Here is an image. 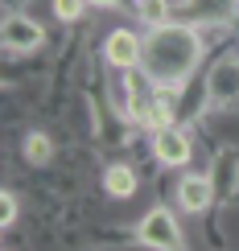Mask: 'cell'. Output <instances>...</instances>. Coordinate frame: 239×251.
<instances>
[{
	"label": "cell",
	"instance_id": "4fadbf2b",
	"mask_svg": "<svg viewBox=\"0 0 239 251\" xmlns=\"http://www.w3.org/2000/svg\"><path fill=\"white\" fill-rule=\"evenodd\" d=\"M87 4H95V8H111V4H120V0H87Z\"/></svg>",
	"mask_w": 239,
	"mask_h": 251
},
{
	"label": "cell",
	"instance_id": "30bf717a",
	"mask_svg": "<svg viewBox=\"0 0 239 251\" xmlns=\"http://www.w3.org/2000/svg\"><path fill=\"white\" fill-rule=\"evenodd\" d=\"M140 17L149 21V25H169V8H165V0H140Z\"/></svg>",
	"mask_w": 239,
	"mask_h": 251
},
{
	"label": "cell",
	"instance_id": "ba28073f",
	"mask_svg": "<svg viewBox=\"0 0 239 251\" xmlns=\"http://www.w3.org/2000/svg\"><path fill=\"white\" fill-rule=\"evenodd\" d=\"M103 185H107L111 198H132L136 194V173H132L128 165H111V169L103 173Z\"/></svg>",
	"mask_w": 239,
	"mask_h": 251
},
{
	"label": "cell",
	"instance_id": "6da1fadb",
	"mask_svg": "<svg viewBox=\"0 0 239 251\" xmlns=\"http://www.w3.org/2000/svg\"><path fill=\"white\" fill-rule=\"evenodd\" d=\"M202 62V37L190 25H153L144 37L140 70L153 87H186V78Z\"/></svg>",
	"mask_w": 239,
	"mask_h": 251
},
{
	"label": "cell",
	"instance_id": "7c38bea8",
	"mask_svg": "<svg viewBox=\"0 0 239 251\" xmlns=\"http://www.w3.org/2000/svg\"><path fill=\"white\" fill-rule=\"evenodd\" d=\"M0 223L4 226L17 223V194H8V190H4V198H0Z\"/></svg>",
	"mask_w": 239,
	"mask_h": 251
},
{
	"label": "cell",
	"instance_id": "52a82bcc",
	"mask_svg": "<svg viewBox=\"0 0 239 251\" xmlns=\"http://www.w3.org/2000/svg\"><path fill=\"white\" fill-rule=\"evenodd\" d=\"M211 202H214V185H211V177H202V173H186L182 181H178V206L186 214H202V210H211Z\"/></svg>",
	"mask_w": 239,
	"mask_h": 251
},
{
	"label": "cell",
	"instance_id": "7a4b0ae2",
	"mask_svg": "<svg viewBox=\"0 0 239 251\" xmlns=\"http://www.w3.org/2000/svg\"><path fill=\"white\" fill-rule=\"evenodd\" d=\"M136 239H140L144 247H153V251H178L182 247V226H178V218H173V210L153 206V210L140 218Z\"/></svg>",
	"mask_w": 239,
	"mask_h": 251
},
{
	"label": "cell",
	"instance_id": "277c9868",
	"mask_svg": "<svg viewBox=\"0 0 239 251\" xmlns=\"http://www.w3.org/2000/svg\"><path fill=\"white\" fill-rule=\"evenodd\" d=\"M153 156L165 165V169H182V165H190V156H194V144H190V136H186L182 128H161V132H153Z\"/></svg>",
	"mask_w": 239,
	"mask_h": 251
},
{
	"label": "cell",
	"instance_id": "8992f818",
	"mask_svg": "<svg viewBox=\"0 0 239 251\" xmlns=\"http://www.w3.org/2000/svg\"><path fill=\"white\" fill-rule=\"evenodd\" d=\"M206 95H211V103H235L239 99V58H219L211 70V78H206Z\"/></svg>",
	"mask_w": 239,
	"mask_h": 251
},
{
	"label": "cell",
	"instance_id": "8fae6325",
	"mask_svg": "<svg viewBox=\"0 0 239 251\" xmlns=\"http://www.w3.org/2000/svg\"><path fill=\"white\" fill-rule=\"evenodd\" d=\"M87 13V0H54V17L58 21H79Z\"/></svg>",
	"mask_w": 239,
	"mask_h": 251
},
{
	"label": "cell",
	"instance_id": "5b68a950",
	"mask_svg": "<svg viewBox=\"0 0 239 251\" xmlns=\"http://www.w3.org/2000/svg\"><path fill=\"white\" fill-rule=\"evenodd\" d=\"M103 58L116 70H136L140 58H144V37H136L132 29H116V33H107V41H103Z\"/></svg>",
	"mask_w": 239,
	"mask_h": 251
},
{
	"label": "cell",
	"instance_id": "9c48e42d",
	"mask_svg": "<svg viewBox=\"0 0 239 251\" xmlns=\"http://www.w3.org/2000/svg\"><path fill=\"white\" fill-rule=\"evenodd\" d=\"M50 156H54L50 136H46V132H29V136H25V161H29V165H46Z\"/></svg>",
	"mask_w": 239,
	"mask_h": 251
},
{
	"label": "cell",
	"instance_id": "3957f363",
	"mask_svg": "<svg viewBox=\"0 0 239 251\" xmlns=\"http://www.w3.org/2000/svg\"><path fill=\"white\" fill-rule=\"evenodd\" d=\"M0 46L8 54H33V50L46 46V29L25 13H8L4 25H0Z\"/></svg>",
	"mask_w": 239,
	"mask_h": 251
}]
</instances>
